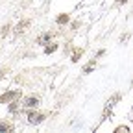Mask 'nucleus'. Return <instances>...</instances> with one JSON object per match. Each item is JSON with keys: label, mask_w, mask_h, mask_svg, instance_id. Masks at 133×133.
<instances>
[{"label": "nucleus", "mask_w": 133, "mask_h": 133, "mask_svg": "<svg viewBox=\"0 0 133 133\" xmlns=\"http://www.w3.org/2000/svg\"><path fill=\"white\" fill-rule=\"evenodd\" d=\"M24 113H26L28 122L33 124V126L43 124V122L46 120V113H44V111H39V107H37V109H24Z\"/></svg>", "instance_id": "obj_1"}, {"label": "nucleus", "mask_w": 133, "mask_h": 133, "mask_svg": "<svg viewBox=\"0 0 133 133\" xmlns=\"http://www.w3.org/2000/svg\"><path fill=\"white\" fill-rule=\"evenodd\" d=\"M41 105V98L37 94H28L22 98V107L24 109H37Z\"/></svg>", "instance_id": "obj_2"}, {"label": "nucleus", "mask_w": 133, "mask_h": 133, "mask_svg": "<svg viewBox=\"0 0 133 133\" xmlns=\"http://www.w3.org/2000/svg\"><path fill=\"white\" fill-rule=\"evenodd\" d=\"M54 39H56V33L54 31H44V33H41V35L35 37V44L44 46V44H48L50 41H54Z\"/></svg>", "instance_id": "obj_3"}, {"label": "nucleus", "mask_w": 133, "mask_h": 133, "mask_svg": "<svg viewBox=\"0 0 133 133\" xmlns=\"http://www.w3.org/2000/svg\"><path fill=\"white\" fill-rule=\"evenodd\" d=\"M17 98H21V91H8V92H4L2 96H0V104H9V102H13V100H17Z\"/></svg>", "instance_id": "obj_4"}, {"label": "nucleus", "mask_w": 133, "mask_h": 133, "mask_svg": "<svg viewBox=\"0 0 133 133\" xmlns=\"http://www.w3.org/2000/svg\"><path fill=\"white\" fill-rule=\"evenodd\" d=\"M57 50H59V43L54 39V41H50L48 44L43 46V54H44V56H52V54L57 52Z\"/></svg>", "instance_id": "obj_5"}, {"label": "nucleus", "mask_w": 133, "mask_h": 133, "mask_svg": "<svg viewBox=\"0 0 133 133\" xmlns=\"http://www.w3.org/2000/svg\"><path fill=\"white\" fill-rule=\"evenodd\" d=\"M70 21H72V17H70V13H59V15H56V24L57 26H66V24H70Z\"/></svg>", "instance_id": "obj_6"}, {"label": "nucleus", "mask_w": 133, "mask_h": 133, "mask_svg": "<svg viewBox=\"0 0 133 133\" xmlns=\"http://www.w3.org/2000/svg\"><path fill=\"white\" fill-rule=\"evenodd\" d=\"M30 24H31V21H30V19H22L19 24L15 26V33H22L26 28H30Z\"/></svg>", "instance_id": "obj_7"}, {"label": "nucleus", "mask_w": 133, "mask_h": 133, "mask_svg": "<svg viewBox=\"0 0 133 133\" xmlns=\"http://www.w3.org/2000/svg\"><path fill=\"white\" fill-rule=\"evenodd\" d=\"M96 63H98V59H96V57H92L85 66H83V70H81V72H83V74H91V72L96 69Z\"/></svg>", "instance_id": "obj_8"}, {"label": "nucleus", "mask_w": 133, "mask_h": 133, "mask_svg": "<svg viewBox=\"0 0 133 133\" xmlns=\"http://www.w3.org/2000/svg\"><path fill=\"white\" fill-rule=\"evenodd\" d=\"M81 54H83V48H74V52L70 54L72 63H78V61H79V57H81Z\"/></svg>", "instance_id": "obj_9"}, {"label": "nucleus", "mask_w": 133, "mask_h": 133, "mask_svg": "<svg viewBox=\"0 0 133 133\" xmlns=\"http://www.w3.org/2000/svg\"><path fill=\"white\" fill-rule=\"evenodd\" d=\"M0 131H13V124L11 122H0Z\"/></svg>", "instance_id": "obj_10"}, {"label": "nucleus", "mask_w": 133, "mask_h": 133, "mask_svg": "<svg viewBox=\"0 0 133 133\" xmlns=\"http://www.w3.org/2000/svg\"><path fill=\"white\" fill-rule=\"evenodd\" d=\"M129 37H131V33H129V31H124L122 35H120V39H118V41H120V43H126Z\"/></svg>", "instance_id": "obj_11"}, {"label": "nucleus", "mask_w": 133, "mask_h": 133, "mask_svg": "<svg viewBox=\"0 0 133 133\" xmlns=\"http://www.w3.org/2000/svg\"><path fill=\"white\" fill-rule=\"evenodd\" d=\"M104 54H105V48H100V50H96L94 57H96V59H100V57H104Z\"/></svg>", "instance_id": "obj_12"}, {"label": "nucleus", "mask_w": 133, "mask_h": 133, "mask_svg": "<svg viewBox=\"0 0 133 133\" xmlns=\"http://www.w3.org/2000/svg\"><path fill=\"white\" fill-rule=\"evenodd\" d=\"M128 2H129V0H115V6H116V8H122V6H126Z\"/></svg>", "instance_id": "obj_13"}, {"label": "nucleus", "mask_w": 133, "mask_h": 133, "mask_svg": "<svg viewBox=\"0 0 133 133\" xmlns=\"http://www.w3.org/2000/svg\"><path fill=\"white\" fill-rule=\"evenodd\" d=\"M9 28H11V26H9V24H6V26H4V28H2V35H6V33H8V31H9Z\"/></svg>", "instance_id": "obj_14"}, {"label": "nucleus", "mask_w": 133, "mask_h": 133, "mask_svg": "<svg viewBox=\"0 0 133 133\" xmlns=\"http://www.w3.org/2000/svg\"><path fill=\"white\" fill-rule=\"evenodd\" d=\"M79 24H81L79 21H76V22H72V30H78V28H79Z\"/></svg>", "instance_id": "obj_15"}, {"label": "nucleus", "mask_w": 133, "mask_h": 133, "mask_svg": "<svg viewBox=\"0 0 133 133\" xmlns=\"http://www.w3.org/2000/svg\"><path fill=\"white\" fill-rule=\"evenodd\" d=\"M116 131H128V128L126 126H120V128H116Z\"/></svg>", "instance_id": "obj_16"}]
</instances>
